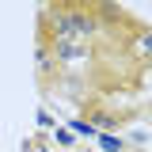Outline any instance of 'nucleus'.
Returning a JSON list of instances; mask_svg holds the SVG:
<instances>
[{
	"mask_svg": "<svg viewBox=\"0 0 152 152\" xmlns=\"http://www.w3.org/2000/svg\"><path fill=\"white\" fill-rule=\"evenodd\" d=\"M95 31V19L80 8H53V38H80L88 42V34Z\"/></svg>",
	"mask_w": 152,
	"mask_h": 152,
	"instance_id": "obj_1",
	"label": "nucleus"
},
{
	"mask_svg": "<svg viewBox=\"0 0 152 152\" xmlns=\"http://www.w3.org/2000/svg\"><path fill=\"white\" fill-rule=\"evenodd\" d=\"M53 57L80 61V57H88V42H80V38H53Z\"/></svg>",
	"mask_w": 152,
	"mask_h": 152,
	"instance_id": "obj_2",
	"label": "nucleus"
},
{
	"mask_svg": "<svg viewBox=\"0 0 152 152\" xmlns=\"http://www.w3.org/2000/svg\"><path fill=\"white\" fill-rule=\"evenodd\" d=\"M99 145H103V152H122V141L118 137H107V133H99Z\"/></svg>",
	"mask_w": 152,
	"mask_h": 152,
	"instance_id": "obj_3",
	"label": "nucleus"
},
{
	"mask_svg": "<svg viewBox=\"0 0 152 152\" xmlns=\"http://www.w3.org/2000/svg\"><path fill=\"white\" fill-rule=\"evenodd\" d=\"M69 133H84V137H99L91 122H72V126H69Z\"/></svg>",
	"mask_w": 152,
	"mask_h": 152,
	"instance_id": "obj_4",
	"label": "nucleus"
}]
</instances>
